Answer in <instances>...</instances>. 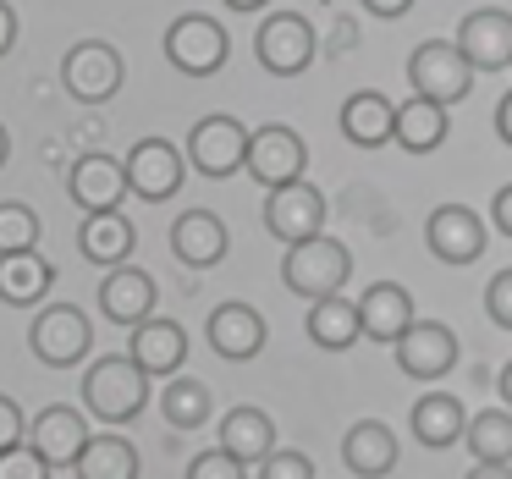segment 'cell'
Segmentation results:
<instances>
[{"label":"cell","mask_w":512,"mask_h":479,"mask_svg":"<svg viewBox=\"0 0 512 479\" xmlns=\"http://www.w3.org/2000/svg\"><path fill=\"white\" fill-rule=\"evenodd\" d=\"M265 232L276 243H303V237L325 232V193L309 182H287V188H270L265 199Z\"/></svg>","instance_id":"obj_13"},{"label":"cell","mask_w":512,"mask_h":479,"mask_svg":"<svg viewBox=\"0 0 512 479\" xmlns=\"http://www.w3.org/2000/svg\"><path fill=\"white\" fill-rule=\"evenodd\" d=\"M50 287H56V265L39 248L0 254V303L6 309H34V303L50 298Z\"/></svg>","instance_id":"obj_23"},{"label":"cell","mask_w":512,"mask_h":479,"mask_svg":"<svg viewBox=\"0 0 512 479\" xmlns=\"http://www.w3.org/2000/svg\"><path fill=\"white\" fill-rule=\"evenodd\" d=\"M127 358H133L149 380H171L188 364V331H182L177 320H166V314H149V320H138L133 336H127Z\"/></svg>","instance_id":"obj_14"},{"label":"cell","mask_w":512,"mask_h":479,"mask_svg":"<svg viewBox=\"0 0 512 479\" xmlns=\"http://www.w3.org/2000/svg\"><path fill=\"white\" fill-rule=\"evenodd\" d=\"M78 248L89 265L100 270H116V265H133V248H138V232L122 210H100V215H83L78 226Z\"/></svg>","instance_id":"obj_22"},{"label":"cell","mask_w":512,"mask_h":479,"mask_svg":"<svg viewBox=\"0 0 512 479\" xmlns=\"http://www.w3.org/2000/svg\"><path fill=\"white\" fill-rule=\"evenodd\" d=\"M452 45H457V56H463L474 72L512 67V12H501V6H479V12H468L463 23H457Z\"/></svg>","instance_id":"obj_11"},{"label":"cell","mask_w":512,"mask_h":479,"mask_svg":"<svg viewBox=\"0 0 512 479\" xmlns=\"http://www.w3.org/2000/svg\"><path fill=\"white\" fill-rule=\"evenodd\" d=\"M12 45H17V12L0 0V61L12 56Z\"/></svg>","instance_id":"obj_41"},{"label":"cell","mask_w":512,"mask_h":479,"mask_svg":"<svg viewBox=\"0 0 512 479\" xmlns=\"http://www.w3.org/2000/svg\"><path fill=\"white\" fill-rule=\"evenodd\" d=\"M6 155H12V138H6V122H0V166H6Z\"/></svg>","instance_id":"obj_46"},{"label":"cell","mask_w":512,"mask_h":479,"mask_svg":"<svg viewBox=\"0 0 512 479\" xmlns=\"http://www.w3.org/2000/svg\"><path fill=\"white\" fill-rule=\"evenodd\" d=\"M226 248H232V232H226V221L215 210H188L171 226V254L188 270H215L226 259Z\"/></svg>","instance_id":"obj_20"},{"label":"cell","mask_w":512,"mask_h":479,"mask_svg":"<svg viewBox=\"0 0 512 479\" xmlns=\"http://www.w3.org/2000/svg\"><path fill=\"white\" fill-rule=\"evenodd\" d=\"M122 78H127L122 50L105 45V39H78V45L67 50V61H61V89H67L78 105H105V100H116Z\"/></svg>","instance_id":"obj_5"},{"label":"cell","mask_w":512,"mask_h":479,"mask_svg":"<svg viewBox=\"0 0 512 479\" xmlns=\"http://www.w3.org/2000/svg\"><path fill=\"white\" fill-rule=\"evenodd\" d=\"M204 336H210V347L226 364H248V358H259L270 342L265 314H259L254 303H221V309L210 314V325H204Z\"/></svg>","instance_id":"obj_18"},{"label":"cell","mask_w":512,"mask_h":479,"mask_svg":"<svg viewBox=\"0 0 512 479\" xmlns=\"http://www.w3.org/2000/svg\"><path fill=\"white\" fill-rule=\"evenodd\" d=\"M243 171L259 182V188H287V182H298L303 171H309V149H303V138L292 133V127L270 122V127H254L248 133V155H243Z\"/></svg>","instance_id":"obj_10"},{"label":"cell","mask_w":512,"mask_h":479,"mask_svg":"<svg viewBox=\"0 0 512 479\" xmlns=\"http://www.w3.org/2000/svg\"><path fill=\"white\" fill-rule=\"evenodd\" d=\"M391 116H397V105H391L386 94L358 89V94H347V105H342V138L358 149H380V144H391Z\"/></svg>","instance_id":"obj_26"},{"label":"cell","mask_w":512,"mask_h":479,"mask_svg":"<svg viewBox=\"0 0 512 479\" xmlns=\"http://www.w3.org/2000/svg\"><path fill=\"white\" fill-rule=\"evenodd\" d=\"M342 463L353 468L358 479H386L397 468V435L380 419H358L353 430L342 435Z\"/></svg>","instance_id":"obj_24"},{"label":"cell","mask_w":512,"mask_h":479,"mask_svg":"<svg viewBox=\"0 0 512 479\" xmlns=\"http://www.w3.org/2000/svg\"><path fill=\"white\" fill-rule=\"evenodd\" d=\"M353 309H358V336H369V342H380V347H391L413 325V298L397 281H375Z\"/></svg>","instance_id":"obj_21"},{"label":"cell","mask_w":512,"mask_h":479,"mask_svg":"<svg viewBox=\"0 0 512 479\" xmlns=\"http://www.w3.org/2000/svg\"><path fill=\"white\" fill-rule=\"evenodd\" d=\"M468 479H512V463H474Z\"/></svg>","instance_id":"obj_43"},{"label":"cell","mask_w":512,"mask_h":479,"mask_svg":"<svg viewBox=\"0 0 512 479\" xmlns=\"http://www.w3.org/2000/svg\"><path fill=\"white\" fill-rule=\"evenodd\" d=\"M446 133H452V116H446L441 105H430V100H408V105H397V116H391V144H402L408 155L441 149Z\"/></svg>","instance_id":"obj_27"},{"label":"cell","mask_w":512,"mask_h":479,"mask_svg":"<svg viewBox=\"0 0 512 479\" xmlns=\"http://www.w3.org/2000/svg\"><path fill=\"white\" fill-rule=\"evenodd\" d=\"M391 347H397V369L408 380H441L457 364V336L441 320H413Z\"/></svg>","instance_id":"obj_12"},{"label":"cell","mask_w":512,"mask_h":479,"mask_svg":"<svg viewBox=\"0 0 512 479\" xmlns=\"http://www.w3.org/2000/svg\"><path fill=\"white\" fill-rule=\"evenodd\" d=\"M259 479H314V463L303 452H292V446H270L259 457Z\"/></svg>","instance_id":"obj_34"},{"label":"cell","mask_w":512,"mask_h":479,"mask_svg":"<svg viewBox=\"0 0 512 479\" xmlns=\"http://www.w3.org/2000/svg\"><path fill=\"white\" fill-rule=\"evenodd\" d=\"M23 441H28V413H23V402L0 391V452H12V446H23Z\"/></svg>","instance_id":"obj_37"},{"label":"cell","mask_w":512,"mask_h":479,"mask_svg":"<svg viewBox=\"0 0 512 479\" xmlns=\"http://www.w3.org/2000/svg\"><path fill=\"white\" fill-rule=\"evenodd\" d=\"M210 386L193 375H171L166 386H160V419L171 424V430H204L210 424Z\"/></svg>","instance_id":"obj_31"},{"label":"cell","mask_w":512,"mask_h":479,"mask_svg":"<svg viewBox=\"0 0 512 479\" xmlns=\"http://www.w3.org/2000/svg\"><path fill=\"white\" fill-rule=\"evenodd\" d=\"M243 155H248V127L237 122V116H199L188 133V149H182V160H188L199 177L210 182H226L243 171Z\"/></svg>","instance_id":"obj_6"},{"label":"cell","mask_w":512,"mask_h":479,"mask_svg":"<svg viewBox=\"0 0 512 479\" xmlns=\"http://www.w3.org/2000/svg\"><path fill=\"white\" fill-rule=\"evenodd\" d=\"M347 276H353V254H347V243H336V237L314 232L303 237V243H287V259H281V281H287V292H298V298H336V292L347 287Z\"/></svg>","instance_id":"obj_2"},{"label":"cell","mask_w":512,"mask_h":479,"mask_svg":"<svg viewBox=\"0 0 512 479\" xmlns=\"http://www.w3.org/2000/svg\"><path fill=\"white\" fill-rule=\"evenodd\" d=\"M50 474H56V468H50L28 441L12 446V452H0V479H50Z\"/></svg>","instance_id":"obj_35"},{"label":"cell","mask_w":512,"mask_h":479,"mask_svg":"<svg viewBox=\"0 0 512 479\" xmlns=\"http://www.w3.org/2000/svg\"><path fill=\"white\" fill-rule=\"evenodd\" d=\"M89 435H94L89 419H83L72 402H50L39 419H28V446H34L50 468H72V463H78V452H83Z\"/></svg>","instance_id":"obj_17"},{"label":"cell","mask_w":512,"mask_h":479,"mask_svg":"<svg viewBox=\"0 0 512 479\" xmlns=\"http://www.w3.org/2000/svg\"><path fill=\"white\" fill-rule=\"evenodd\" d=\"M424 243H430V254L441 259V265H474L490 248V237H485V221H479L468 204H441V210L424 221Z\"/></svg>","instance_id":"obj_15"},{"label":"cell","mask_w":512,"mask_h":479,"mask_svg":"<svg viewBox=\"0 0 512 479\" xmlns=\"http://www.w3.org/2000/svg\"><path fill=\"white\" fill-rule=\"evenodd\" d=\"M314 50H320L314 45V23L298 12H270L254 34V56L270 78H298V72H309Z\"/></svg>","instance_id":"obj_9"},{"label":"cell","mask_w":512,"mask_h":479,"mask_svg":"<svg viewBox=\"0 0 512 479\" xmlns=\"http://www.w3.org/2000/svg\"><path fill=\"white\" fill-rule=\"evenodd\" d=\"M226 6H232V12H265L270 0H226Z\"/></svg>","instance_id":"obj_45"},{"label":"cell","mask_w":512,"mask_h":479,"mask_svg":"<svg viewBox=\"0 0 512 479\" xmlns=\"http://www.w3.org/2000/svg\"><path fill=\"white\" fill-rule=\"evenodd\" d=\"M463 441L474 463H512V413L507 408H479L463 424Z\"/></svg>","instance_id":"obj_32"},{"label":"cell","mask_w":512,"mask_h":479,"mask_svg":"<svg viewBox=\"0 0 512 479\" xmlns=\"http://www.w3.org/2000/svg\"><path fill=\"white\" fill-rule=\"evenodd\" d=\"M188 479H248V468L215 446V452H199V457L188 463Z\"/></svg>","instance_id":"obj_36"},{"label":"cell","mask_w":512,"mask_h":479,"mask_svg":"<svg viewBox=\"0 0 512 479\" xmlns=\"http://www.w3.org/2000/svg\"><path fill=\"white\" fill-rule=\"evenodd\" d=\"M67 193L83 215H100V210H122L127 199V177H122V160L116 155H78L67 171Z\"/></svg>","instance_id":"obj_19"},{"label":"cell","mask_w":512,"mask_h":479,"mask_svg":"<svg viewBox=\"0 0 512 479\" xmlns=\"http://www.w3.org/2000/svg\"><path fill=\"white\" fill-rule=\"evenodd\" d=\"M485 314L501 325V331H512V270H501V276L485 287Z\"/></svg>","instance_id":"obj_38"},{"label":"cell","mask_w":512,"mask_h":479,"mask_svg":"<svg viewBox=\"0 0 512 479\" xmlns=\"http://www.w3.org/2000/svg\"><path fill=\"white\" fill-rule=\"evenodd\" d=\"M364 12H369V17H386V23H397V17L413 12V0H364Z\"/></svg>","instance_id":"obj_40"},{"label":"cell","mask_w":512,"mask_h":479,"mask_svg":"<svg viewBox=\"0 0 512 479\" xmlns=\"http://www.w3.org/2000/svg\"><path fill=\"white\" fill-rule=\"evenodd\" d=\"M309 342L325 347V353H347V347L358 342V309L336 292V298H314L309 303Z\"/></svg>","instance_id":"obj_30"},{"label":"cell","mask_w":512,"mask_h":479,"mask_svg":"<svg viewBox=\"0 0 512 479\" xmlns=\"http://www.w3.org/2000/svg\"><path fill=\"white\" fill-rule=\"evenodd\" d=\"M408 83H413V100H430V105H457L468 89H474V67L457 56V45L446 39H430L408 56Z\"/></svg>","instance_id":"obj_8"},{"label":"cell","mask_w":512,"mask_h":479,"mask_svg":"<svg viewBox=\"0 0 512 479\" xmlns=\"http://www.w3.org/2000/svg\"><path fill=\"white\" fill-rule=\"evenodd\" d=\"M155 309H160V281L149 276V270H138V265L105 270V281H100V314L111 325H127V331H133V325L149 320Z\"/></svg>","instance_id":"obj_16"},{"label":"cell","mask_w":512,"mask_h":479,"mask_svg":"<svg viewBox=\"0 0 512 479\" xmlns=\"http://www.w3.org/2000/svg\"><path fill=\"white\" fill-rule=\"evenodd\" d=\"M28 347L45 369H78L83 358L94 353V331H89V314L72 309V303H45L28 325Z\"/></svg>","instance_id":"obj_3"},{"label":"cell","mask_w":512,"mask_h":479,"mask_svg":"<svg viewBox=\"0 0 512 479\" xmlns=\"http://www.w3.org/2000/svg\"><path fill=\"white\" fill-rule=\"evenodd\" d=\"M122 177H127V193L144 204H166L182 193V177H188V160L171 138H138L133 155L122 160Z\"/></svg>","instance_id":"obj_7"},{"label":"cell","mask_w":512,"mask_h":479,"mask_svg":"<svg viewBox=\"0 0 512 479\" xmlns=\"http://www.w3.org/2000/svg\"><path fill=\"white\" fill-rule=\"evenodd\" d=\"M23 248H39V215L6 199L0 204V254H23Z\"/></svg>","instance_id":"obj_33"},{"label":"cell","mask_w":512,"mask_h":479,"mask_svg":"<svg viewBox=\"0 0 512 479\" xmlns=\"http://www.w3.org/2000/svg\"><path fill=\"white\" fill-rule=\"evenodd\" d=\"M463 402L452 397V391H430V397L413 402V435H419V446H430V452H446V446L463 441Z\"/></svg>","instance_id":"obj_28"},{"label":"cell","mask_w":512,"mask_h":479,"mask_svg":"<svg viewBox=\"0 0 512 479\" xmlns=\"http://www.w3.org/2000/svg\"><path fill=\"white\" fill-rule=\"evenodd\" d=\"M276 446V419H270L265 408H254V402H237L232 413L221 419V452L237 457V463H259V457Z\"/></svg>","instance_id":"obj_25"},{"label":"cell","mask_w":512,"mask_h":479,"mask_svg":"<svg viewBox=\"0 0 512 479\" xmlns=\"http://www.w3.org/2000/svg\"><path fill=\"white\" fill-rule=\"evenodd\" d=\"M490 221H496L501 237H512V182L496 193V199H490Z\"/></svg>","instance_id":"obj_39"},{"label":"cell","mask_w":512,"mask_h":479,"mask_svg":"<svg viewBox=\"0 0 512 479\" xmlns=\"http://www.w3.org/2000/svg\"><path fill=\"white\" fill-rule=\"evenodd\" d=\"M496 133H501V144H512V89H507V100L496 105Z\"/></svg>","instance_id":"obj_42"},{"label":"cell","mask_w":512,"mask_h":479,"mask_svg":"<svg viewBox=\"0 0 512 479\" xmlns=\"http://www.w3.org/2000/svg\"><path fill=\"white\" fill-rule=\"evenodd\" d=\"M78 479H138V446L116 430H100L83 441L78 463H72Z\"/></svg>","instance_id":"obj_29"},{"label":"cell","mask_w":512,"mask_h":479,"mask_svg":"<svg viewBox=\"0 0 512 479\" xmlns=\"http://www.w3.org/2000/svg\"><path fill=\"white\" fill-rule=\"evenodd\" d=\"M232 56V39L215 17L204 12H182L177 23L166 28V61L182 72V78H215Z\"/></svg>","instance_id":"obj_4"},{"label":"cell","mask_w":512,"mask_h":479,"mask_svg":"<svg viewBox=\"0 0 512 479\" xmlns=\"http://www.w3.org/2000/svg\"><path fill=\"white\" fill-rule=\"evenodd\" d=\"M83 408H89V419H100L105 430L133 424L138 413L149 408V375L127 353L94 358L89 375H83Z\"/></svg>","instance_id":"obj_1"},{"label":"cell","mask_w":512,"mask_h":479,"mask_svg":"<svg viewBox=\"0 0 512 479\" xmlns=\"http://www.w3.org/2000/svg\"><path fill=\"white\" fill-rule=\"evenodd\" d=\"M496 386H501V402H507V408H512V364H507V369H501V375H496Z\"/></svg>","instance_id":"obj_44"}]
</instances>
